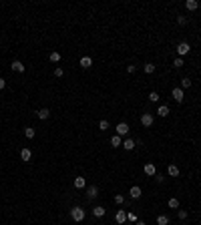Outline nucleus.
I'll use <instances>...</instances> for the list:
<instances>
[{"label": "nucleus", "instance_id": "obj_1", "mask_svg": "<svg viewBox=\"0 0 201 225\" xmlns=\"http://www.w3.org/2000/svg\"><path fill=\"white\" fill-rule=\"evenodd\" d=\"M71 217H72V221H76V223L85 221V209L83 207H72L71 209Z\"/></svg>", "mask_w": 201, "mask_h": 225}, {"label": "nucleus", "instance_id": "obj_2", "mask_svg": "<svg viewBox=\"0 0 201 225\" xmlns=\"http://www.w3.org/2000/svg\"><path fill=\"white\" fill-rule=\"evenodd\" d=\"M171 97H173L177 103H183V99H185V92H183V88H181V87H175L173 91H171Z\"/></svg>", "mask_w": 201, "mask_h": 225}, {"label": "nucleus", "instance_id": "obj_3", "mask_svg": "<svg viewBox=\"0 0 201 225\" xmlns=\"http://www.w3.org/2000/svg\"><path fill=\"white\" fill-rule=\"evenodd\" d=\"M153 123H155V119H153L151 113H145L143 117H141V125L143 127H153Z\"/></svg>", "mask_w": 201, "mask_h": 225}, {"label": "nucleus", "instance_id": "obj_4", "mask_svg": "<svg viewBox=\"0 0 201 225\" xmlns=\"http://www.w3.org/2000/svg\"><path fill=\"white\" fill-rule=\"evenodd\" d=\"M189 50H191L189 42H179V44H177V52H179V56H185Z\"/></svg>", "mask_w": 201, "mask_h": 225}, {"label": "nucleus", "instance_id": "obj_5", "mask_svg": "<svg viewBox=\"0 0 201 225\" xmlns=\"http://www.w3.org/2000/svg\"><path fill=\"white\" fill-rule=\"evenodd\" d=\"M129 195H131V199H139L141 195H143V191H141L139 185H133V187H131V191H129Z\"/></svg>", "mask_w": 201, "mask_h": 225}, {"label": "nucleus", "instance_id": "obj_6", "mask_svg": "<svg viewBox=\"0 0 201 225\" xmlns=\"http://www.w3.org/2000/svg\"><path fill=\"white\" fill-rule=\"evenodd\" d=\"M127 133H129V125H127V123H119L117 125V135L123 137V135H127Z\"/></svg>", "mask_w": 201, "mask_h": 225}, {"label": "nucleus", "instance_id": "obj_7", "mask_svg": "<svg viewBox=\"0 0 201 225\" xmlns=\"http://www.w3.org/2000/svg\"><path fill=\"white\" fill-rule=\"evenodd\" d=\"M79 65L83 66V69H91V66H93V58H91V56H83V58L79 61Z\"/></svg>", "mask_w": 201, "mask_h": 225}, {"label": "nucleus", "instance_id": "obj_8", "mask_svg": "<svg viewBox=\"0 0 201 225\" xmlns=\"http://www.w3.org/2000/svg\"><path fill=\"white\" fill-rule=\"evenodd\" d=\"M115 219H117V223H125L127 221V213L123 209H117V213H115Z\"/></svg>", "mask_w": 201, "mask_h": 225}, {"label": "nucleus", "instance_id": "obj_9", "mask_svg": "<svg viewBox=\"0 0 201 225\" xmlns=\"http://www.w3.org/2000/svg\"><path fill=\"white\" fill-rule=\"evenodd\" d=\"M143 171H145V175H157V169H155V165H153V163H147L143 167Z\"/></svg>", "mask_w": 201, "mask_h": 225}, {"label": "nucleus", "instance_id": "obj_10", "mask_svg": "<svg viewBox=\"0 0 201 225\" xmlns=\"http://www.w3.org/2000/svg\"><path fill=\"white\" fill-rule=\"evenodd\" d=\"M10 69L14 70V73H24V65H22L20 61H14V62L10 65Z\"/></svg>", "mask_w": 201, "mask_h": 225}, {"label": "nucleus", "instance_id": "obj_11", "mask_svg": "<svg viewBox=\"0 0 201 225\" xmlns=\"http://www.w3.org/2000/svg\"><path fill=\"white\" fill-rule=\"evenodd\" d=\"M20 159L22 161H30L32 159V151L30 149H20Z\"/></svg>", "mask_w": 201, "mask_h": 225}, {"label": "nucleus", "instance_id": "obj_12", "mask_svg": "<svg viewBox=\"0 0 201 225\" xmlns=\"http://www.w3.org/2000/svg\"><path fill=\"white\" fill-rule=\"evenodd\" d=\"M111 147H115V149H117V147H123V139L119 137V135L111 137Z\"/></svg>", "mask_w": 201, "mask_h": 225}, {"label": "nucleus", "instance_id": "obj_13", "mask_svg": "<svg viewBox=\"0 0 201 225\" xmlns=\"http://www.w3.org/2000/svg\"><path fill=\"white\" fill-rule=\"evenodd\" d=\"M167 175L169 177H177L179 175V167H177V165H169V167H167Z\"/></svg>", "mask_w": 201, "mask_h": 225}, {"label": "nucleus", "instance_id": "obj_14", "mask_svg": "<svg viewBox=\"0 0 201 225\" xmlns=\"http://www.w3.org/2000/svg\"><path fill=\"white\" fill-rule=\"evenodd\" d=\"M185 8H187V10H197V8H199V2H197V0H187V2H185Z\"/></svg>", "mask_w": 201, "mask_h": 225}, {"label": "nucleus", "instance_id": "obj_15", "mask_svg": "<svg viewBox=\"0 0 201 225\" xmlns=\"http://www.w3.org/2000/svg\"><path fill=\"white\" fill-rule=\"evenodd\" d=\"M85 185H87L85 177H75V187L76 189H85Z\"/></svg>", "mask_w": 201, "mask_h": 225}, {"label": "nucleus", "instance_id": "obj_16", "mask_svg": "<svg viewBox=\"0 0 201 225\" xmlns=\"http://www.w3.org/2000/svg\"><path fill=\"white\" fill-rule=\"evenodd\" d=\"M105 213H107V209H105V207H101V205H97L95 209H93V215H95V217H103Z\"/></svg>", "mask_w": 201, "mask_h": 225}, {"label": "nucleus", "instance_id": "obj_17", "mask_svg": "<svg viewBox=\"0 0 201 225\" xmlns=\"http://www.w3.org/2000/svg\"><path fill=\"white\" fill-rule=\"evenodd\" d=\"M87 195H89V199H95L97 195H99V187H95V185H93V187H89L87 189Z\"/></svg>", "mask_w": 201, "mask_h": 225}, {"label": "nucleus", "instance_id": "obj_18", "mask_svg": "<svg viewBox=\"0 0 201 225\" xmlns=\"http://www.w3.org/2000/svg\"><path fill=\"white\" fill-rule=\"evenodd\" d=\"M157 115H159V117H167L169 115V107L167 105H161V107L157 109Z\"/></svg>", "mask_w": 201, "mask_h": 225}, {"label": "nucleus", "instance_id": "obj_19", "mask_svg": "<svg viewBox=\"0 0 201 225\" xmlns=\"http://www.w3.org/2000/svg\"><path fill=\"white\" fill-rule=\"evenodd\" d=\"M143 70L147 74H153L155 73V65H153V62H147V65H143Z\"/></svg>", "mask_w": 201, "mask_h": 225}, {"label": "nucleus", "instance_id": "obj_20", "mask_svg": "<svg viewBox=\"0 0 201 225\" xmlns=\"http://www.w3.org/2000/svg\"><path fill=\"white\" fill-rule=\"evenodd\" d=\"M48 117H50V111H48V109H40V111H38V119H42V121H46Z\"/></svg>", "mask_w": 201, "mask_h": 225}, {"label": "nucleus", "instance_id": "obj_21", "mask_svg": "<svg viewBox=\"0 0 201 225\" xmlns=\"http://www.w3.org/2000/svg\"><path fill=\"white\" fill-rule=\"evenodd\" d=\"M34 135H36V131H34L32 127H26V129H24V137L26 139H34Z\"/></svg>", "mask_w": 201, "mask_h": 225}, {"label": "nucleus", "instance_id": "obj_22", "mask_svg": "<svg viewBox=\"0 0 201 225\" xmlns=\"http://www.w3.org/2000/svg\"><path fill=\"white\" fill-rule=\"evenodd\" d=\"M157 225H169V217L167 215H159L157 217Z\"/></svg>", "mask_w": 201, "mask_h": 225}, {"label": "nucleus", "instance_id": "obj_23", "mask_svg": "<svg viewBox=\"0 0 201 225\" xmlns=\"http://www.w3.org/2000/svg\"><path fill=\"white\" fill-rule=\"evenodd\" d=\"M123 147H125L127 151H133V147H135V143H133V139H127V141H123Z\"/></svg>", "mask_w": 201, "mask_h": 225}, {"label": "nucleus", "instance_id": "obj_24", "mask_svg": "<svg viewBox=\"0 0 201 225\" xmlns=\"http://www.w3.org/2000/svg\"><path fill=\"white\" fill-rule=\"evenodd\" d=\"M167 205L171 207V209H177V207H179V199H175V197H171V199H169V201H167Z\"/></svg>", "mask_w": 201, "mask_h": 225}, {"label": "nucleus", "instance_id": "obj_25", "mask_svg": "<svg viewBox=\"0 0 201 225\" xmlns=\"http://www.w3.org/2000/svg\"><path fill=\"white\" fill-rule=\"evenodd\" d=\"M50 62H58V61H61V52H57V50H54V52H50Z\"/></svg>", "mask_w": 201, "mask_h": 225}, {"label": "nucleus", "instance_id": "obj_26", "mask_svg": "<svg viewBox=\"0 0 201 225\" xmlns=\"http://www.w3.org/2000/svg\"><path fill=\"white\" fill-rule=\"evenodd\" d=\"M127 221H131V223H137V221H139V217H137V213H133V211H131V213H127Z\"/></svg>", "mask_w": 201, "mask_h": 225}, {"label": "nucleus", "instance_id": "obj_27", "mask_svg": "<svg viewBox=\"0 0 201 225\" xmlns=\"http://www.w3.org/2000/svg\"><path fill=\"white\" fill-rule=\"evenodd\" d=\"M159 99H161V97H159V92H155V91H153V92H149V101H151V103H157Z\"/></svg>", "mask_w": 201, "mask_h": 225}, {"label": "nucleus", "instance_id": "obj_28", "mask_svg": "<svg viewBox=\"0 0 201 225\" xmlns=\"http://www.w3.org/2000/svg\"><path fill=\"white\" fill-rule=\"evenodd\" d=\"M183 65H185V62H183V58H181V56H179V58H175V61H173V66H175V69H181Z\"/></svg>", "mask_w": 201, "mask_h": 225}, {"label": "nucleus", "instance_id": "obj_29", "mask_svg": "<svg viewBox=\"0 0 201 225\" xmlns=\"http://www.w3.org/2000/svg\"><path fill=\"white\" fill-rule=\"evenodd\" d=\"M99 129L101 131H107V129H109V121H107V119H103V121L99 123Z\"/></svg>", "mask_w": 201, "mask_h": 225}, {"label": "nucleus", "instance_id": "obj_30", "mask_svg": "<svg viewBox=\"0 0 201 225\" xmlns=\"http://www.w3.org/2000/svg\"><path fill=\"white\" fill-rule=\"evenodd\" d=\"M191 87V79H183L181 80V88H189Z\"/></svg>", "mask_w": 201, "mask_h": 225}, {"label": "nucleus", "instance_id": "obj_31", "mask_svg": "<svg viewBox=\"0 0 201 225\" xmlns=\"http://www.w3.org/2000/svg\"><path fill=\"white\" fill-rule=\"evenodd\" d=\"M115 203H117V205H123V203H125V197H123V195H115Z\"/></svg>", "mask_w": 201, "mask_h": 225}, {"label": "nucleus", "instance_id": "obj_32", "mask_svg": "<svg viewBox=\"0 0 201 225\" xmlns=\"http://www.w3.org/2000/svg\"><path fill=\"white\" fill-rule=\"evenodd\" d=\"M62 74H65V70H62L61 66H57V69H54V76H57V79H61Z\"/></svg>", "mask_w": 201, "mask_h": 225}, {"label": "nucleus", "instance_id": "obj_33", "mask_svg": "<svg viewBox=\"0 0 201 225\" xmlns=\"http://www.w3.org/2000/svg\"><path fill=\"white\" fill-rule=\"evenodd\" d=\"M177 215H179V219H187V215H189V213H187L185 209H179V213H177Z\"/></svg>", "mask_w": 201, "mask_h": 225}, {"label": "nucleus", "instance_id": "obj_34", "mask_svg": "<svg viewBox=\"0 0 201 225\" xmlns=\"http://www.w3.org/2000/svg\"><path fill=\"white\" fill-rule=\"evenodd\" d=\"M185 22H187V18H185V16H177V24H181V26H183Z\"/></svg>", "mask_w": 201, "mask_h": 225}, {"label": "nucleus", "instance_id": "obj_35", "mask_svg": "<svg viewBox=\"0 0 201 225\" xmlns=\"http://www.w3.org/2000/svg\"><path fill=\"white\" fill-rule=\"evenodd\" d=\"M135 70H137V66H135V65H129V66H127V73H131V74H133Z\"/></svg>", "mask_w": 201, "mask_h": 225}, {"label": "nucleus", "instance_id": "obj_36", "mask_svg": "<svg viewBox=\"0 0 201 225\" xmlns=\"http://www.w3.org/2000/svg\"><path fill=\"white\" fill-rule=\"evenodd\" d=\"M155 179H157V183H163V181H165V175H155Z\"/></svg>", "mask_w": 201, "mask_h": 225}, {"label": "nucleus", "instance_id": "obj_37", "mask_svg": "<svg viewBox=\"0 0 201 225\" xmlns=\"http://www.w3.org/2000/svg\"><path fill=\"white\" fill-rule=\"evenodd\" d=\"M4 87H6V80H4V79H0V91H2Z\"/></svg>", "mask_w": 201, "mask_h": 225}, {"label": "nucleus", "instance_id": "obj_38", "mask_svg": "<svg viewBox=\"0 0 201 225\" xmlns=\"http://www.w3.org/2000/svg\"><path fill=\"white\" fill-rule=\"evenodd\" d=\"M135 225H147V223H145V221H137Z\"/></svg>", "mask_w": 201, "mask_h": 225}]
</instances>
